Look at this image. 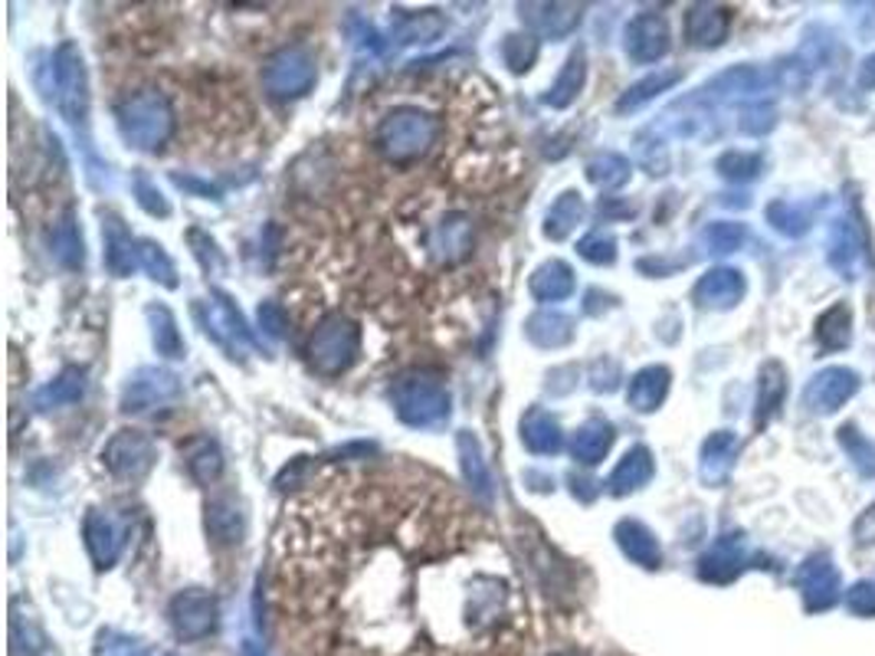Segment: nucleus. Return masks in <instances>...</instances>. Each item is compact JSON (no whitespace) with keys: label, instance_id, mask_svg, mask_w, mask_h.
<instances>
[{"label":"nucleus","instance_id":"f257e3e1","mask_svg":"<svg viewBox=\"0 0 875 656\" xmlns=\"http://www.w3.org/2000/svg\"><path fill=\"white\" fill-rule=\"evenodd\" d=\"M119 132L139 151H161L174 135V112L171 102L157 89L132 92L119 102Z\"/></svg>","mask_w":875,"mask_h":656},{"label":"nucleus","instance_id":"f03ea898","mask_svg":"<svg viewBox=\"0 0 875 656\" xmlns=\"http://www.w3.org/2000/svg\"><path fill=\"white\" fill-rule=\"evenodd\" d=\"M437 119L424 109H414V105H404V109H394L390 115H384L377 125V135H374L377 151L394 164H410V161L424 158L430 148L437 145Z\"/></svg>","mask_w":875,"mask_h":656},{"label":"nucleus","instance_id":"7ed1b4c3","mask_svg":"<svg viewBox=\"0 0 875 656\" xmlns=\"http://www.w3.org/2000/svg\"><path fill=\"white\" fill-rule=\"evenodd\" d=\"M394 407H397V417L404 424L420 427V431H434V427L449 421V394H446V387L439 384L437 377L420 374V371H410V374L397 377V384H394Z\"/></svg>","mask_w":875,"mask_h":656},{"label":"nucleus","instance_id":"20e7f679","mask_svg":"<svg viewBox=\"0 0 875 656\" xmlns=\"http://www.w3.org/2000/svg\"><path fill=\"white\" fill-rule=\"evenodd\" d=\"M362 355V329L348 315H328L308 339V362L318 374L338 377Z\"/></svg>","mask_w":875,"mask_h":656},{"label":"nucleus","instance_id":"39448f33","mask_svg":"<svg viewBox=\"0 0 875 656\" xmlns=\"http://www.w3.org/2000/svg\"><path fill=\"white\" fill-rule=\"evenodd\" d=\"M53 89L63 119L73 129H82L89 119V85H85L82 53L75 50V43H63L53 57Z\"/></svg>","mask_w":875,"mask_h":656},{"label":"nucleus","instance_id":"423d86ee","mask_svg":"<svg viewBox=\"0 0 875 656\" xmlns=\"http://www.w3.org/2000/svg\"><path fill=\"white\" fill-rule=\"evenodd\" d=\"M263 85L273 99H295L305 95L315 85V57L305 47H286L279 50L266 70H263Z\"/></svg>","mask_w":875,"mask_h":656},{"label":"nucleus","instance_id":"0eeeda50","mask_svg":"<svg viewBox=\"0 0 875 656\" xmlns=\"http://www.w3.org/2000/svg\"><path fill=\"white\" fill-rule=\"evenodd\" d=\"M154 456H157V450H154L151 437L142 434V431H119L102 450V460H105L109 473L119 476V480H132V483L145 480L151 466H154Z\"/></svg>","mask_w":875,"mask_h":656},{"label":"nucleus","instance_id":"6e6552de","mask_svg":"<svg viewBox=\"0 0 875 656\" xmlns=\"http://www.w3.org/2000/svg\"><path fill=\"white\" fill-rule=\"evenodd\" d=\"M217 597L211 591L191 587V591H181L171 601V624H174L181 640H204V637H211L217 630Z\"/></svg>","mask_w":875,"mask_h":656},{"label":"nucleus","instance_id":"1a4fd4ad","mask_svg":"<svg viewBox=\"0 0 875 656\" xmlns=\"http://www.w3.org/2000/svg\"><path fill=\"white\" fill-rule=\"evenodd\" d=\"M472 240H476V230H472V220L459 211L452 214H442L437 223H430L424 243H427V253L437 266H456L462 263L469 253H472Z\"/></svg>","mask_w":875,"mask_h":656},{"label":"nucleus","instance_id":"9d476101","mask_svg":"<svg viewBox=\"0 0 875 656\" xmlns=\"http://www.w3.org/2000/svg\"><path fill=\"white\" fill-rule=\"evenodd\" d=\"M181 397V384L171 371L161 367H142L129 377L122 391V411L129 414H145L154 407H164Z\"/></svg>","mask_w":875,"mask_h":656},{"label":"nucleus","instance_id":"9b49d317","mask_svg":"<svg viewBox=\"0 0 875 656\" xmlns=\"http://www.w3.org/2000/svg\"><path fill=\"white\" fill-rule=\"evenodd\" d=\"M204 305H207V319H204L207 335H214L223 349H230L233 355H240L243 349H253V345H256V342H253V332L246 329V322H243V315H240V309L233 305L230 295L211 292V302H204Z\"/></svg>","mask_w":875,"mask_h":656},{"label":"nucleus","instance_id":"f8f14e48","mask_svg":"<svg viewBox=\"0 0 875 656\" xmlns=\"http://www.w3.org/2000/svg\"><path fill=\"white\" fill-rule=\"evenodd\" d=\"M85 548L95 562V568H112L125 548V522L112 518L109 512L92 509L85 515Z\"/></svg>","mask_w":875,"mask_h":656},{"label":"nucleus","instance_id":"ddd939ff","mask_svg":"<svg viewBox=\"0 0 875 656\" xmlns=\"http://www.w3.org/2000/svg\"><path fill=\"white\" fill-rule=\"evenodd\" d=\"M518 10H521V20L535 33L548 37V40L571 37L581 27L583 17V7H578V3H558V0L554 3H521Z\"/></svg>","mask_w":875,"mask_h":656},{"label":"nucleus","instance_id":"4468645a","mask_svg":"<svg viewBox=\"0 0 875 656\" xmlns=\"http://www.w3.org/2000/svg\"><path fill=\"white\" fill-rule=\"evenodd\" d=\"M669 50V27L659 13H640L627 27V57L637 63H657Z\"/></svg>","mask_w":875,"mask_h":656},{"label":"nucleus","instance_id":"2eb2a0df","mask_svg":"<svg viewBox=\"0 0 875 656\" xmlns=\"http://www.w3.org/2000/svg\"><path fill=\"white\" fill-rule=\"evenodd\" d=\"M521 443L538 456H551L564 446V434H561V424L545 407H531L521 417Z\"/></svg>","mask_w":875,"mask_h":656},{"label":"nucleus","instance_id":"dca6fc26","mask_svg":"<svg viewBox=\"0 0 875 656\" xmlns=\"http://www.w3.org/2000/svg\"><path fill=\"white\" fill-rule=\"evenodd\" d=\"M729 10L715 7V3H695L685 17V37L695 43V47H715L725 40L729 33Z\"/></svg>","mask_w":875,"mask_h":656},{"label":"nucleus","instance_id":"f3484780","mask_svg":"<svg viewBox=\"0 0 875 656\" xmlns=\"http://www.w3.org/2000/svg\"><path fill=\"white\" fill-rule=\"evenodd\" d=\"M856 391V374L853 371H843V367H830L823 371L810 391H806V404L813 411H836L849 394Z\"/></svg>","mask_w":875,"mask_h":656},{"label":"nucleus","instance_id":"a211bd4d","mask_svg":"<svg viewBox=\"0 0 875 656\" xmlns=\"http://www.w3.org/2000/svg\"><path fill=\"white\" fill-rule=\"evenodd\" d=\"M102 236H105V266L115 276H129L135 270V263H139V243H132L129 226L109 214L105 226H102Z\"/></svg>","mask_w":875,"mask_h":656},{"label":"nucleus","instance_id":"6ab92c4d","mask_svg":"<svg viewBox=\"0 0 875 656\" xmlns=\"http://www.w3.org/2000/svg\"><path fill=\"white\" fill-rule=\"evenodd\" d=\"M650 480H653V456H650L647 446H633V450L617 463V470L610 473L607 486H610L613 496H627V493L647 486Z\"/></svg>","mask_w":875,"mask_h":656},{"label":"nucleus","instance_id":"aec40b11","mask_svg":"<svg viewBox=\"0 0 875 656\" xmlns=\"http://www.w3.org/2000/svg\"><path fill=\"white\" fill-rule=\"evenodd\" d=\"M610 446H613V427L603 417L583 421L581 427L574 431V437H571V453L583 466H597L610 453Z\"/></svg>","mask_w":875,"mask_h":656},{"label":"nucleus","instance_id":"412c9836","mask_svg":"<svg viewBox=\"0 0 875 656\" xmlns=\"http://www.w3.org/2000/svg\"><path fill=\"white\" fill-rule=\"evenodd\" d=\"M665 391H669V371L662 365L643 367V371L633 374V381L627 387V401H630L633 411L650 414L665 401Z\"/></svg>","mask_w":875,"mask_h":656},{"label":"nucleus","instance_id":"4be33fe9","mask_svg":"<svg viewBox=\"0 0 875 656\" xmlns=\"http://www.w3.org/2000/svg\"><path fill=\"white\" fill-rule=\"evenodd\" d=\"M617 545L623 548V555H627L630 562H637V565H643V568H657L659 558H662L657 535H653L643 522H630V518L620 522V525H617Z\"/></svg>","mask_w":875,"mask_h":656},{"label":"nucleus","instance_id":"5701e85b","mask_svg":"<svg viewBox=\"0 0 875 656\" xmlns=\"http://www.w3.org/2000/svg\"><path fill=\"white\" fill-rule=\"evenodd\" d=\"M528 290L538 302H564L568 295H574V270L561 260H551L535 270Z\"/></svg>","mask_w":875,"mask_h":656},{"label":"nucleus","instance_id":"b1692460","mask_svg":"<svg viewBox=\"0 0 875 656\" xmlns=\"http://www.w3.org/2000/svg\"><path fill=\"white\" fill-rule=\"evenodd\" d=\"M741 292H744L741 273H734V270H712L709 276L699 280L695 299H699L702 305H709V309H729V305H734V302L741 299Z\"/></svg>","mask_w":875,"mask_h":656},{"label":"nucleus","instance_id":"393cba45","mask_svg":"<svg viewBox=\"0 0 875 656\" xmlns=\"http://www.w3.org/2000/svg\"><path fill=\"white\" fill-rule=\"evenodd\" d=\"M207 532L217 538L220 545H236L246 535V515L240 509V503H233L230 496L214 499L207 506Z\"/></svg>","mask_w":875,"mask_h":656},{"label":"nucleus","instance_id":"a878e982","mask_svg":"<svg viewBox=\"0 0 875 656\" xmlns=\"http://www.w3.org/2000/svg\"><path fill=\"white\" fill-rule=\"evenodd\" d=\"M446 30V20L439 17L437 10H424V13H404L397 17L394 30H390V40L397 43H434L442 37Z\"/></svg>","mask_w":875,"mask_h":656},{"label":"nucleus","instance_id":"bb28decb","mask_svg":"<svg viewBox=\"0 0 875 656\" xmlns=\"http://www.w3.org/2000/svg\"><path fill=\"white\" fill-rule=\"evenodd\" d=\"M528 339L541 349H561L574 339V322L561 312H538L525 325Z\"/></svg>","mask_w":875,"mask_h":656},{"label":"nucleus","instance_id":"cd10ccee","mask_svg":"<svg viewBox=\"0 0 875 656\" xmlns=\"http://www.w3.org/2000/svg\"><path fill=\"white\" fill-rule=\"evenodd\" d=\"M456 446H459V460H462V476H466V483L472 486L476 496L489 499L492 480H489V466H486V460H482L479 440L472 437L469 431H462V434L456 437Z\"/></svg>","mask_w":875,"mask_h":656},{"label":"nucleus","instance_id":"c85d7f7f","mask_svg":"<svg viewBox=\"0 0 875 656\" xmlns=\"http://www.w3.org/2000/svg\"><path fill=\"white\" fill-rule=\"evenodd\" d=\"M581 220V194H578V191H564V194L551 204V211H548V218H545V236H551V240H568V236L578 230Z\"/></svg>","mask_w":875,"mask_h":656},{"label":"nucleus","instance_id":"c756f323","mask_svg":"<svg viewBox=\"0 0 875 656\" xmlns=\"http://www.w3.org/2000/svg\"><path fill=\"white\" fill-rule=\"evenodd\" d=\"M147 319H151V335H154L157 355H164V359H184V339H181V332H177V322H174L171 309L151 305V309H147Z\"/></svg>","mask_w":875,"mask_h":656},{"label":"nucleus","instance_id":"7c9ffc66","mask_svg":"<svg viewBox=\"0 0 875 656\" xmlns=\"http://www.w3.org/2000/svg\"><path fill=\"white\" fill-rule=\"evenodd\" d=\"M583 75H587V67H583V50H578V53H571V60L564 63L561 75L554 79V85L548 89L545 102H548L551 109H568V105L578 99V92H581Z\"/></svg>","mask_w":875,"mask_h":656},{"label":"nucleus","instance_id":"2f4dec72","mask_svg":"<svg viewBox=\"0 0 875 656\" xmlns=\"http://www.w3.org/2000/svg\"><path fill=\"white\" fill-rule=\"evenodd\" d=\"M587 178L600 188V191H617L630 181V161L623 154L603 151L587 164Z\"/></svg>","mask_w":875,"mask_h":656},{"label":"nucleus","instance_id":"473e14b6","mask_svg":"<svg viewBox=\"0 0 875 656\" xmlns=\"http://www.w3.org/2000/svg\"><path fill=\"white\" fill-rule=\"evenodd\" d=\"M734 446H737V443H734L729 431L709 437L705 450H702V476H705L709 483H722V480L729 476Z\"/></svg>","mask_w":875,"mask_h":656},{"label":"nucleus","instance_id":"72a5a7b5","mask_svg":"<svg viewBox=\"0 0 875 656\" xmlns=\"http://www.w3.org/2000/svg\"><path fill=\"white\" fill-rule=\"evenodd\" d=\"M50 243H53V256H57L67 270H79V266H82L85 250H82V233H79V226H75L73 214H67V218L57 223Z\"/></svg>","mask_w":875,"mask_h":656},{"label":"nucleus","instance_id":"f704fd0d","mask_svg":"<svg viewBox=\"0 0 875 656\" xmlns=\"http://www.w3.org/2000/svg\"><path fill=\"white\" fill-rule=\"evenodd\" d=\"M139 266L145 270L151 280H157L161 286L174 290L177 286V270L174 260L167 256V250L154 240H139Z\"/></svg>","mask_w":875,"mask_h":656},{"label":"nucleus","instance_id":"c9c22d12","mask_svg":"<svg viewBox=\"0 0 875 656\" xmlns=\"http://www.w3.org/2000/svg\"><path fill=\"white\" fill-rule=\"evenodd\" d=\"M85 394V371L82 367H67L50 387H43L40 404L43 407H70Z\"/></svg>","mask_w":875,"mask_h":656},{"label":"nucleus","instance_id":"e433bc0d","mask_svg":"<svg viewBox=\"0 0 875 656\" xmlns=\"http://www.w3.org/2000/svg\"><path fill=\"white\" fill-rule=\"evenodd\" d=\"M737 568H741V542H734V538H722L702 558V575L712 582H729L731 575H737Z\"/></svg>","mask_w":875,"mask_h":656},{"label":"nucleus","instance_id":"4c0bfd02","mask_svg":"<svg viewBox=\"0 0 875 656\" xmlns=\"http://www.w3.org/2000/svg\"><path fill=\"white\" fill-rule=\"evenodd\" d=\"M675 82H679V73H675V70H662V73L647 75V79H640L637 85L627 89V95L617 102V109H620V112H627V109H640V105L653 102L659 92H665V89L675 85Z\"/></svg>","mask_w":875,"mask_h":656},{"label":"nucleus","instance_id":"58836bf2","mask_svg":"<svg viewBox=\"0 0 875 656\" xmlns=\"http://www.w3.org/2000/svg\"><path fill=\"white\" fill-rule=\"evenodd\" d=\"M10 644H13V654L17 656L23 650H27V656H37L43 654V647H47V637H43L40 624L33 617L20 614L17 604H13V617H10Z\"/></svg>","mask_w":875,"mask_h":656},{"label":"nucleus","instance_id":"ea45409f","mask_svg":"<svg viewBox=\"0 0 875 656\" xmlns=\"http://www.w3.org/2000/svg\"><path fill=\"white\" fill-rule=\"evenodd\" d=\"M502 60L511 73H528L538 60V40L531 33H509L502 43Z\"/></svg>","mask_w":875,"mask_h":656},{"label":"nucleus","instance_id":"a19ab883","mask_svg":"<svg viewBox=\"0 0 875 656\" xmlns=\"http://www.w3.org/2000/svg\"><path fill=\"white\" fill-rule=\"evenodd\" d=\"M578 253H581L587 263H593V266L613 263V260H617V240H613L610 230H600V226H597V230H590L587 236H581Z\"/></svg>","mask_w":875,"mask_h":656},{"label":"nucleus","instance_id":"79ce46f5","mask_svg":"<svg viewBox=\"0 0 875 656\" xmlns=\"http://www.w3.org/2000/svg\"><path fill=\"white\" fill-rule=\"evenodd\" d=\"M187 470H191V476H194L201 486H211L220 473H223V460H220L217 446L204 440V443H201V446L191 453V460H187Z\"/></svg>","mask_w":875,"mask_h":656},{"label":"nucleus","instance_id":"37998d69","mask_svg":"<svg viewBox=\"0 0 875 656\" xmlns=\"http://www.w3.org/2000/svg\"><path fill=\"white\" fill-rule=\"evenodd\" d=\"M705 240L715 253H731L744 243V226L741 223H712L705 230Z\"/></svg>","mask_w":875,"mask_h":656},{"label":"nucleus","instance_id":"c03bdc74","mask_svg":"<svg viewBox=\"0 0 875 656\" xmlns=\"http://www.w3.org/2000/svg\"><path fill=\"white\" fill-rule=\"evenodd\" d=\"M135 198H139L142 211H147L151 218H167V214H171V208H167L164 194H161V191L151 184V178H147V174H135Z\"/></svg>","mask_w":875,"mask_h":656},{"label":"nucleus","instance_id":"a18cd8bd","mask_svg":"<svg viewBox=\"0 0 875 656\" xmlns=\"http://www.w3.org/2000/svg\"><path fill=\"white\" fill-rule=\"evenodd\" d=\"M256 322H260V329L269 339H283L289 332V315H286V309L279 302H263L260 312H256Z\"/></svg>","mask_w":875,"mask_h":656},{"label":"nucleus","instance_id":"49530a36","mask_svg":"<svg viewBox=\"0 0 875 656\" xmlns=\"http://www.w3.org/2000/svg\"><path fill=\"white\" fill-rule=\"evenodd\" d=\"M187 240H191V246H194V256L201 260V266L207 270V273H220L223 270V256H220L217 243L204 233V230H191L187 233Z\"/></svg>","mask_w":875,"mask_h":656},{"label":"nucleus","instance_id":"de8ad7c7","mask_svg":"<svg viewBox=\"0 0 875 656\" xmlns=\"http://www.w3.org/2000/svg\"><path fill=\"white\" fill-rule=\"evenodd\" d=\"M757 164H761V161H757L754 154H737V151L725 154V158L719 161L722 174H725V178H737V181H741V178H751V174L757 171Z\"/></svg>","mask_w":875,"mask_h":656},{"label":"nucleus","instance_id":"09e8293b","mask_svg":"<svg viewBox=\"0 0 875 656\" xmlns=\"http://www.w3.org/2000/svg\"><path fill=\"white\" fill-rule=\"evenodd\" d=\"M781 391H784V384H781V371H777V377L764 381V394H761V401H757V417H761V421H764V414H771V411H774V404H777Z\"/></svg>","mask_w":875,"mask_h":656},{"label":"nucleus","instance_id":"8fccbe9b","mask_svg":"<svg viewBox=\"0 0 875 656\" xmlns=\"http://www.w3.org/2000/svg\"><path fill=\"white\" fill-rule=\"evenodd\" d=\"M590 384H593V391H613L617 387V365L607 362V374H603V362H597L593 374H590Z\"/></svg>","mask_w":875,"mask_h":656},{"label":"nucleus","instance_id":"3c124183","mask_svg":"<svg viewBox=\"0 0 875 656\" xmlns=\"http://www.w3.org/2000/svg\"><path fill=\"white\" fill-rule=\"evenodd\" d=\"M105 640H115V637H112V634H109V637L102 634V654L105 656H139L135 640H125V637H119V644H105Z\"/></svg>","mask_w":875,"mask_h":656},{"label":"nucleus","instance_id":"603ef678","mask_svg":"<svg viewBox=\"0 0 875 656\" xmlns=\"http://www.w3.org/2000/svg\"><path fill=\"white\" fill-rule=\"evenodd\" d=\"M849 604L856 607V610H866V614H873L875 610V594L869 584H859V587H853V594H849Z\"/></svg>","mask_w":875,"mask_h":656},{"label":"nucleus","instance_id":"864d4df0","mask_svg":"<svg viewBox=\"0 0 875 656\" xmlns=\"http://www.w3.org/2000/svg\"><path fill=\"white\" fill-rule=\"evenodd\" d=\"M174 184H177V188H191V191L207 194V198H217V191H214L211 184H201V181H194V178H181V174H174Z\"/></svg>","mask_w":875,"mask_h":656},{"label":"nucleus","instance_id":"5fc2aeb1","mask_svg":"<svg viewBox=\"0 0 875 656\" xmlns=\"http://www.w3.org/2000/svg\"><path fill=\"white\" fill-rule=\"evenodd\" d=\"M240 656H266V654H263V647H260L256 640H243V644H240Z\"/></svg>","mask_w":875,"mask_h":656},{"label":"nucleus","instance_id":"6e6d98bb","mask_svg":"<svg viewBox=\"0 0 875 656\" xmlns=\"http://www.w3.org/2000/svg\"><path fill=\"white\" fill-rule=\"evenodd\" d=\"M863 85H875V57L866 63V73H863Z\"/></svg>","mask_w":875,"mask_h":656},{"label":"nucleus","instance_id":"4d7b16f0","mask_svg":"<svg viewBox=\"0 0 875 656\" xmlns=\"http://www.w3.org/2000/svg\"><path fill=\"white\" fill-rule=\"evenodd\" d=\"M554 656H578V654H554Z\"/></svg>","mask_w":875,"mask_h":656},{"label":"nucleus","instance_id":"13d9d810","mask_svg":"<svg viewBox=\"0 0 875 656\" xmlns=\"http://www.w3.org/2000/svg\"><path fill=\"white\" fill-rule=\"evenodd\" d=\"M157 656H174V654H157Z\"/></svg>","mask_w":875,"mask_h":656}]
</instances>
